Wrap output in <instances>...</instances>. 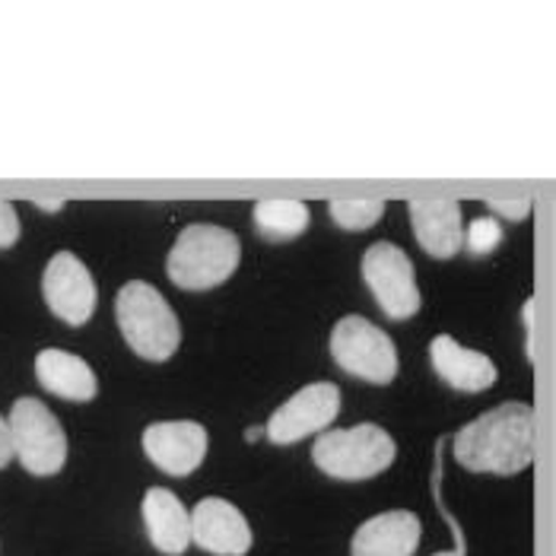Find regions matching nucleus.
<instances>
[{
    "mask_svg": "<svg viewBox=\"0 0 556 556\" xmlns=\"http://www.w3.org/2000/svg\"><path fill=\"white\" fill-rule=\"evenodd\" d=\"M36 379L45 391H51L54 397L64 401H92L96 397V372L89 369V363L80 359L77 353L48 346L36 356Z\"/></svg>",
    "mask_w": 556,
    "mask_h": 556,
    "instance_id": "nucleus-16",
    "label": "nucleus"
},
{
    "mask_svg": "<svg viewBox=\"0 0 556 556\" xmlns=\"http://www.w3.org/2000/svg\"><path fill=\"white\" fill-rule=\"evenodd\" d=\"M115 318L130 350L150 363H166L181 343L178 315L172 312L166 296L143 280H130L118 290Z\"/></svg>",
    "mask_w": 556,
    "mask_h": 556,
    "instance_id": "nucleus-3",
    "label": "nucleus"
},
{
    "mask_svg": "<svg viewBox=\"0 0 556 556\" xmlns=\"http://www.w3.org/2000/svg\"><path fill=\"white\" fill-rule=\"evenodd\" d=\"M239 257L242 245L236 232L214 223H191L172 245L166 274L178 290H214L236 274Z\"/></svg>",
    "mask_w": 556,
    "mask_h": 556,
    "instance_id": "nucleus-2",
    "label": "nucleus"
},
{
    "mask_svg": "<svg viewBox=\"0 0 556 556\" xmlns=\"http://www.w3.org/2000/svg\"><path fill=\"white\" fill-rule=\"evenodd\" d=\"M10 458H13V442H10V427H7V420L0 417V471L10 465Z\"/></svg>",
    "mask_w": 556,
    "mask_h": 556,
    "instance_id": "nucleus-24",
    "label": "nucleus"
},
{
    "mask_svg": "<svg viewBox=\"0 0 556 556\" xmlns=\"http://www.w3.org/2000/svg\"><path fill=\"white\" fill-rule=\"evenodd\" d=\"M338 414H341V388L334 382H315L296 391L287 404H280L267 420L264 432L274 445H293L318 429L331 427Z\"/></svg>",
    "mask_w": 556,
    "mask_h": 556,
    "instance_id": "nucleus-8",
    "label": "nucleus"
},
{
    "mask_svg": "<svg viewBox=\"0 0 556 556\" xmlns=\"http://www.w3.org/2000/svg\"><path fill=\"white\" fill-rule=\"evenodd\" d=\"M10 442L13 458L36 477H51L67 462V435L58 417L45 407L39 397H20L10 407Z\"/></svg>",
    "mask_w": 556,
    "mask_h": 556,
    "instance_id": "nucleus-5",
    "label": "nucleus"
},
{
    "mask_svg": "<svg viewBox=\"0 0 556 556\" xmlns=\"http://www.w3.org/2000/svg\"><path fill=\"white\" fill-rule=\"evenodd\" d=\"M442 515H445V521L452 525V531H455V551H445V554H432V556H465L468 554V547H465V531H462V525H458V518L448 513L445 506H439Z\"/></svg>",
    "mask_w": 556,
    "mask_h": 556,
    "instance_id": "nucleus-23",
    "label": "nucleus"
},
{
    "mask_svg": "<svg viewBox=\"0 0 556 556\" xmlns=\"http://www.w3.org/2000/svg\"><path fill=\"white\" fill-rule=\"evenodd\" d=\"M417 242L429 257H455L465 245L462 204L452 198H414L407 204Z\"/></svg>",
    "mask_w": 556,
    "mask_h": 556,
    "instance_id": "nucleus-12",
    "label": "nucleus"
},
{
    "mask_svg": "<svg viewBox=\"0 0 556 556\" xmlns=\"http://www.w3.org/2000/svg\"><path fill=\"white\" fill-rule=\"evenodd\" d=\"M455 462L473 473L513 477L534 462V410L509 401L480 414L455 435Z\"/></svg>",
    "mask_w": 556,
    "mask_h": 556,
    "instance_id": "nucleus-1",
    "label": "nucleus"
},
{
    "mask_svg": "<svg viewBox=\"0 0 556 556\" xmlns=\"http://www.w3.org/2000/svg\"><path fill=\"white\" fill-rule=\"evenodd\" d=\"M331 356L343 372L372 382L388 386L397 376V350L379 325H372L363 315H346L334 325L331 334Z\"/></svg>",
    "mask_w": 556,
    "mask_h": 556,
    "instance_id": "nucleus-6",
    "label": "nucleus"
},
{
    "mask_svg": "<svg viewBox=\"0 0 556 556\" xmlns=\"http://www.w3.org/2000/svg\"><path fill=\"white\" fill-rule=\"evenodd\" d=\"M500 242H503V226L493 216H477L465 229V249L471 255H490Z\"/></svg>",
    "mask_w": 556,
    "mask_h": 556,
    "instance_id": "nucleus-19",
    "label": "nucleus"
},
{
    "mask_svg": "<svg viewBox=\"0 0 556 556\" xmlns=\"http://www.w3.org/2000/svg\"><path fill=\"white\" fill-rule=\"evenodd\" d=\"M394 439L376 424L328 429L312 445V462L334 480H372L394 465Z\"/></svg>",
    "mask_w": 556,
    "mask_h": 556,
    "instance_id": "nucleus-4",
    "label": "nucleus"
},
{
    "mask_svg": "<svg viewBox=\"0 0 556 556\" xmlns=\"http://www.w3.org/2000/svg\"><path fill=\"white\" fill-rule=\"evenodd\" d=\"M207 429L194 420H163L143 429L147 458L169 477H188L207 458Z\"/></svg>",
    "mask_w": 556,
    "mask_h": 556,
    "instance_id": "nucleus-10",
    "label": "nucleus"
},
{
    "mask_svg": "<svg viewBox=\"0 0 556 556\" xmlns=\"http://www.w3.org/2000/svg\"><path fill=\"white\" fill-rule=\"evenodd\" d=\"M420 515L407 509L372 515L350 541V556H414L420 547Z\"/></svg>",
    "mask_w": 556,
    "mask_h": 556,
    "instance_id": "nucleus-13",
    "label": "nucleus"
},
{
    "mask_svg": "<svg viewBox=\"0 0 556 556\" xmlns=\"http://www.w3.org/2000/svg\"><path fill=\"white\" fill-rule=\"evenodd\" d=\"M328 214L346 232H363V229L376 226L379 216L386 214V201L382 198H346V194H341V198L328 201Z\"/></svg>",
    "mask_w": 556,
    "mask_h": 556,
    "instance_id": "nucleus-18",
    "label": "nucleus"
},
{
    "mask_svg": "<svg viewBox=\"0 0 556 556\" xmlns=\"http://www.w3.org/2000/svg\"><path fill=\"white\" fill-rule=\"evenodd\" d=\"M143 528L150 544L166 556H181L191 544V515L166 486H150L143 496Z\"/></svg>",
    "mask_w": 556,
    "mask_h": 556,
    "instance_id": "nucleus-15",
    "label": "nucleus"
},
{
    "mask_svg": "<svg viewBox=\"0 0 556 556\" xmlns=\"http://www.w3.org/2000/svg\"><path fill=\"white\" fill-rule=\"evenodd\" d=\"M429 359H432V369L448 386L465 391V394H477V391L496 386V363L480 350L462 346L448 334H439L429 341Z\"/></svg>",
    "mask_w": 556,
    "mask_h": 556,
    "instance_id": "nucleus-14",
    "label": "nucleus"
},
{
    "mask_svg": "<svg viewBox=\"0 0 556 556\" xmlns=\"http://www.w3.org/2000/svg\"><path fill=\"white\" fill-rule=\"evenodd\" d=\"M191 541L211 556H245L252 551L249 518L229 500L207 496L191 509Z\"/></svg>",
    "mask_w": 556,
    "mask_h": 556,
    "instance_id": "nucleus-11",
    "label": "nucleus"
},
{
    "mask_svg": "<svg viewBox=\"0 0 556 556\" xmlns=\"http://www.w3.org/2000/svg\"><path fill=\"white\" fill-rule=\"evenodd\" d=\"M521 321H525V356H528V363H534V300L525 302Z\"/></svg>",
    "mask_w": 556,
    "mask_h": 556,
    "instance_id": "nucleus-22",
    "label": "nucleus"
},
{
    "mask_svg": "<svg viewBox=\"0 0 556 556\" xmlns=\"http://www.w3.org/2000/svg\"><path fill=\"white\" fill-rule=\"evenodd\" d=\"M363 277L388 318L404 321L420 312V287L414 264L394 242H376L363 255Z\"/></svg>",
    "mask_w": 556,
    "mask_h": 556,
    "instance_id": "nucleus-7",
    "label": "nucleus"
},
{
    "mask_svg": "<svg viewBox=\"0 0 556 556\" xmlns=\"http://www.w3.org/2000/svg\"><path fill=\"white\" fill-rule=\"evenodd\" d=\"M42 293L48 308L71 328H80L96 308V280L74 252H58L48 261L42 277Z\"/></svg>",
    "mask_w": 556,
    "mask_h": 556,
    "instance_id": "nucleus-9",
    "label": "nucleus"
},
{
    "mask_svg": "<svg viewBox=\"0 0 556 556\" xmlns=\"http://www.w3.org/2000/svg\"><path fill=\"white\" fill-rule=\"evenodd\" d=\"M16 239H20V216L10 201H0V249L16 245Z\"/></svg>",
    "mask_w": 556,
    "mask_h": 556,
    "instance_id": "nucleus-21",
    "label": "nucleus"
},
{
    "mask_svg": "<svg viewBox=\"0 0 556 556\" xmlns=\"http://www.w3.org/2000/svg\"><path fill=\"white\" fill-rule=\"evenodd\" d=\"M255 229L267 242H290L302 236L312 223L308 204L293 198H267L255 204Z\"/></svg>",
    "mask_w": 556,
    "mask_h": 556,
    "instance_id": "nucleus-17",
    "label": "nucleus"
},
{
    "mask_svg": "<svg viewBox=\"0 0 556 556\" xmlns=\"http://www.w3.org/2000/svg\"><path fill=\"white\" fill-rule=\"evenodd\" d=\"M486 204H490L496 214L506 216V219H525V216L531 214L528 194H490Z\"/></svg>",
    "mask_w": 556,
    "mask_h": 556,
    "instance_id": "nucleus-20",
    "label": "nucleus"
}]
</instances>
